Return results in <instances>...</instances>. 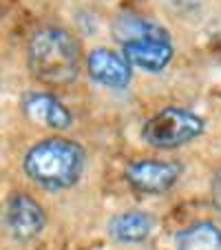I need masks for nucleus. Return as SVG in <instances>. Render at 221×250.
Here are the masks:
<instances>
[{
    "instance_id": "obj_1",
    "label": "nucleus",
    "mask_w": 221,
    "mask_h": 250,
    "mask_svg": "<svg viewBox=\"0 0 221 250\" xmlns=\"http://www.w3.org/2000/svg\"><path fill=\"white\" fill-rule=\"evenodd\" d=\"M84 166V148L69 137H44L36 142L22 162L29 180L51 193L73 188L82 180Z\"/></svg>"
},
{
    "instance_id": "obj_2",
    "label": "nucleus",
    "mask_w": 221,
    "mask_h": 250,
    "mask_svg": "<svg viewBox=\"0 0 221 250\" xmlns=\"http://www.w3.org/2000/svg\"><path fill=\"white\" fill-rule=\"evenodd\" d=\"M27 64L36 80L49 86L76 82L82 69V49L78 38L62 27H44L33 33L27 49Z\"/></svg>"
},
{
    "instance_id": "obj_3",
    "label": "nucleus",
    "mask_w": 221,
    "mask_h": 250,
    "mask_svg": "<svg viewBox=\"0 0 221 250\" xmlns=\"http://www.w3.org/2000/svg\"><path fill=\"white\" fill-rule=\"evenodd\" d=\"M203 131H206V120L201 115L181 106H166L144 124L141 137L148 146L170 151L190 144L199 135H203Z\"/></svg>"
},
{
    "instance_id": "obj_4",
    "label": "nucleus",
    "mask_w": 221,
    "mask_h": 250,
    "mask_svg": "<svg viewBox=\"0 0 221 250\" xmlns=\"http://www.w3.org/2000/svg\"><path fill=\"white\" fill-rule=\"evenodd\" d=\"M2 224H5L7 232L14 239L27 241L44 230L47 212L31 195L14 193L5 202V208H2Z\"/></svg>"
},
{
    "instance_id": "obj_5",
    "label": "nucleus",
    "mask_w": 221,
    "mask_h": 250,
    "mask_svg": "<svg viewBox=\"0 0 221 250\" xmlns=\"http://www.w3.org/2000/svg\"><path fill=\"white\" fill-rule=\"evenodd\" d=\"M122 53L131 66L146 71V73H160L173 62L175 49L173 40H170L168 31L151 33V36H141V38H131L124 40Z\"/></svg>"
},
{
    "instance_id": "obj_6",
    "label": "nucleus",
    "mask_w": 221,
    "mask_h": 250,
    "mask_svg": "<svg viewBox=\"0 0 221 250\" xmlns=\"http://www.w3.org/2000/svg\"><path fill=\"white\" fill-rule=\"evenodd\" d=\"M124 177L140 193L161 195L179 182L181 166L177 162H164V160H137L126 166Z\"/></svg>"
},
{
    "instance_id": "obj_7",
    "label": "nucleus",
    "mask_w": 221,
    "mask_h": 250,
    "mask_svg": "<svg viewBox=\"0 0 221 250\" xmlns=\"http://www.w3.org/2000/svg\"><path fill=\"white\" fill-rule=\"evenodd\" d=\"M84 64L91 80L106 89H126L133 80V66L122 51L118 53L108 47H95L89 51Z\"/></svg>"
},
{
    "instance_id": "obj_8",
    "label": "nucleus",
    "mask_w": 221,
    "mask_h": 250,
    "mask_svg": "<svg viewBox=\"0 0 221 250\" xmlns=\"http://www.w3.org/2000/svg\"><path fill=\"white\" fill-rule=\"evenodd\" d=\"M20 106H22L24 115L29 120L42 124L47 128H53V131H66L73 124V115L64 106V102L51 93H44V91L24 93Z\"/></svg>"
},
{
    "instance_id": "obj_9",
    "label": "nucleus",
    "mask_w": 221,
    "mask_h": 250,
    "mask_svg": "<svg viewBox=\"0 0 221 250\" xmlns=\"http://www.w3.org/2000/svg\"><path fill=\"white\" fill-rule=\"evenodd\" d=\"M155 228V217L146 210H124L108 222V235L118 244H141Z\"/></svg>"
},
{
    "instance_id": "obj_10",
    "label": "nucleus",
    "mask_w": 221,
    "mask_h": 250,
    "mask_svg": "<svg viewBox=\"0 0 221 250\" xmlns=\"http://www.w3.org/2000/svg\"><path fill=\"white\" fill-rule=\"evenodd\" d=\"M177 250H221V228L215 222H197L177 235Z\"/></svg>"
},
{
    "instance_id": "obj_11",
    "label": "nucleus",
    "mask_w": 221,
    "mask_h": 250,
    "mask_svg": "<svg viewBox=\"0 0 221 250\" xmlns=\"http://www.w3.org/2000/svg\"><path fill=\"white\" fill-rule=\"evenodd\" d=\"M210 197L215 208L221 212V168L212 175V182H210Z\"/></svg>"
}]
</instances>
